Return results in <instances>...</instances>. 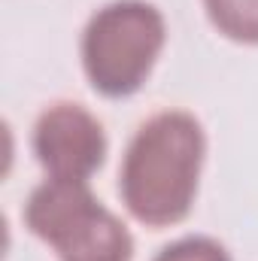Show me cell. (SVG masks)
Listing matches in <instances>:
<instances>
[{"mask_svg":"<svg viewBox=\"0 0 258 261\" xmlns=\"http://www.w3.org/2000/svg\"><path fill=\"white\" fill-rule=\"evenodd\" d=\"M167 43V21L155 3L113 0L100 6L79 40L88 85L110 100L137 94L158 64Z\"/></svg>","mask_w":258,"mask_h":261,"instance_id":"2","label":"cell"},{"mask_svg":"<svg viewBox=\"0 0 258 261\" xmlns=\"http://www.w3.org/2000/svg\"><path fill=\"white\" fill-rule=\"evenodd\" d=\"M24 228L58 261H134L128 225L79 179L46 176L28 195Z\"/></svg>","mask_w":258,"mask_h":261,"instance_id":"3","label":"cell"},{"mask_svg":"<svg viewBox=\"0 0 258 261\" xmlns=\"http://www.w3.org/2000/svg\"><path fill=\"white\" fill-rule=\"evenodd\" d=\"M203 12L225 40L258 46V0H203Z\"/></svg>","mask_w":258,"mask_h":261,"instance_id":"5","label":"cell"},{"mask_svg":"<svg viewBox=\"0 0 258 261\" xmlns=\"http://www.w3.org/2000/svg\"><path fill=\"white\" fill-rule=\"evenodd\" d=\"M34 155L46 176L88 182L107 161V130L100 119L73 100L49 103L31 134Z\"/></svg>","mask_w":258,"mask_h":261,"instance_id":"4","label":"cell"},{"mask_svg":"<svg viewBox=\"0 0 258 261\" xmlns=\"http://www.w3.org/2000/svg\"><path fill=\"white\" fill-rule=\"evenodd\" d=\"M207 158V134L189 110H161L134 130L122 167L119 197L146 228L189 219Z\"/></svg>","mask_w":258,"mask_h":261,"instance_id":"1","label":"cell"},{"mask_svg":"<svg viewBox=\"0 0 258 261\" xmlns=\"http://www.w3.org/2000/svg\"><path fill=\"white\" fill-rule=\"evenodd\" d=\"M152 261H234V258L216 237L189 234V237H179V240L167 243L164 249H158V255Z\"/></svg>","mask_w":258,"mask_h":261,"instance_id":"6","label":"cell"}]
</instances>
